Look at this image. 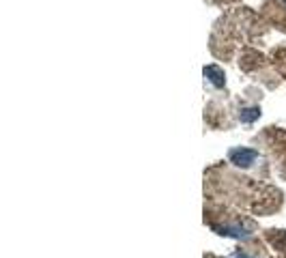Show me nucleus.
Returning a JSON list of instances; mask_svg holds the SVG:
<instances>
[{
    "mask_svg": "<svg viewBox=\"0 0 286 258\" xmlns=\"http://www.w3.org/2000/svg\"><path fill=\"white\" fill-rule=\"evenodd\" d=\"M228 160L239 168H252L256 160H258V153L252 149H232L228 153Z\"/></svg>",
    "mask_w": 286,
    "mask_h": 258,
    "instance_id": "obj_1",
    "label": "nucleus"
},
{
    "mask_svg": "<svg viewBox=\"0 0 286 258\" xmlns=\"http://www.w3.org/2000/svg\"><path fill=\"white\" fill-rule=\"evenodd\" d=\"M267 237H269V241H271L273 248L286 252V230H269Z\"/></svg>",
    "mask_w": 286,
    "mask_h": 258,
    "instance_id": "obj_2",
    "label": "nucleus"
},
{
    "mask_svg": "<svg viewBox=\"0 0 286 258\" xmlns=\"http://www.w3.org/2000/svg\"><path fill=\"white\" fill-rule=\"evenodd\" d=\"M205 75H207V78H209V82H213V84H215V86H222V84H224L222 71H219L217 67H213V64H211V67H207V69H205Z\"/></svg>",
    "mask_w": 286,
    "mask_h": 258,
    "instance_id": "obj_3",
    "label": "nucleus"
},
{
    "mask_svg": "<svg viewBox=\"0 0 286 258\" xmlns=\"http://www.w3.org/2000/svg\"><path fill=\"white\" fill-rule=\"evenodd\" d=\"M258 116H260V110H258V108H248V110H241V121H246V123L254 121V119H258Z\"/></svg>",
    "mask_w": 286,
    "mask_h": 258,
    "instance_id": "obj_4",
    "label": "nucleus"
},
{
    "mask_svg": "<svg viewBox=\"0 0 286 258\" xmlns=\"http://www.w3.org/2000/svg\"><path fill=\"white\" fill-rule=\"evenodd\" d=\"M235 258H256V256H250L246 250H237L235 252Z\"/></svg>",
    "mask_w": 286,
    "mask_h": 258,
    "instance_id": "obj_5",
    "label": "nucleus"
}]
</instances>
